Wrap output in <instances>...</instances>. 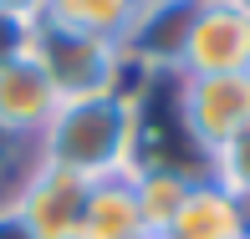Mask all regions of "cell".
<instances>
[{
  "label": "cell",
  "instance_id": "obj_4",
  "mask_svg": "<svg viewBox=\"0 0 250 239\" xmlns=\"http://www.w3.org/2000/svg\"><path fill=\"white\" fill-rule=\"evenodd\" d=\"M87 178L62 173L51 163H36L31 158L21 168V178L10 184L5 203L21 219V229L31 239H77V224H82V203H87Z\"/></svg>",
  "mask_w": 250,
  "mask_h": 239
},
{
  "label": "cell",
  "instance_id": "obj_8",
  "mask_svg": "<svg viewBox=\"0 0 250 239\" xmlns=\"http://www.w3.org/2000/svg\"><path fill=\"white\" fill-rule=\"evenodd\" d=\"M204 173V168H184L179 158H138L133 168V199H138V214H143V229L148 234H164L168 219L179 214L189 184Z\"/></svg>",
  "mask_w": 250,
  "mask_h": 239
},
{
  "label": "cell",
  "instance_id": "obj_11",
  "mask_svg": "<svg viewBox=\"0 0 250 239\" xmlns=\"http://www.w3.org/2000/svg\"><path fill=\"white\" fill-rule=\"evenodd\" d=\"M204 173L214 178L220 188H230L235 199L250 209V128L235 132L230 143H220L209 158H204Z\"/></svg>",
  "mask_w": 250,
  "mask_h": 239
},
{
  "label": "cell",
  "instance_id": "obj_7",
  "mask_svg": "<svg viewBox=\"0 0 250 239\" xmlns=\"http://www.w3.org/2000/svg\"><path fill=\"white\" fill-rule=\"evenodd\" d=\"M245 229H250V209L230 188H220L209 173H199L179 203V214L168 219L164 239H240Z\"/></svg>",
  "mask_w": 250,
  "mask_h": 239
},
{
  "label": "cell",
  "instance_id": "obj_2",
  "mask_svg": "<svg viewBox=\"0 0 250 239\" xmlns=\"http://www.w3.org/2000/svg\"><path fill=\"white\" fill-rule=\"evenodd\" d=\"M26 46L41 61V72L51 76V87L66 97H97V92H118L133 87L138 72L128 66V51L107 36H87V31H66L51 20H36L26 31Z\"/></svg>",
  "mask_w": 250,
  "mask_h": 239
},
{
  "label": "cell",
  "instance_id": "obj_14",
  "mask_svg": "<svg viewBox=\"0 0 250 239\" xmlns=\"http://www.w3.org/2000/svg\"><path fill=\"white\" fill-rule=\"evenodd\" d=\"M0 239H31L26 229H21V219L10 214V203H5V199H0Z\"/></svg>",
  "mask_w": 250,
  "mask_h": 239
},
{
  "label": "cell",
  "instance_id": "obj_18",
  "mask_svg": "<svg viewBox=\"0 0 250 239\" xmlns=\"http://www.w3.org/2000/svg\"><path fill=\"white\" fill-rule=\"evenodd\" d=\"M240 239H250V229H245V234H240Z\"/></svg>",
  "mask_w": 250,
  "mask_h": 239
},
{
  "label": "cell",
  "instance_id": "obj_15",
  "mask_svg": "<svg viewBox=\"0 0 250 239\" xmlns=\"http://www.w3.org/2000/svg\"><path fill=\"white\" fill-rule=\"evenodd\" d=\"M194 10H209V5H235V0H189Z\"/></svg>",
  "mask_w": 250,
  "mask_h": 239
},
{
  "label": "cell",
  "instance_id": "obj_3",
  "mask_svg": "<svg viewBox=\"0 0 250 239\" xmlns=\"http://www.w3.org/2000/svg\"><path fill=\"white\" fill-rule=\"evenodd\" d=\"M168 107L184 147L199 158L250 128V76H168Z\"/></svg>",
  "mask_w": 250,
  "mask_h": 239
},
{
  "label": "cell",
  "instance_id": "obj_16",
  "mask_svg": "<svg viewBox=\"0 0 250 239\" xmlns=\"http://www.w3.org/2000/svg\"><path fill=\"white\" fill-rule=\"evenodd\" d=\"M235 10H240V16H245V20H250V0H235Z\"/></svg>",
  "mask_w": 250,
  "mask_h": 239
},
{
  "label": "cell",
  "instance_id": "obj_12",
  "mask_svg": "<svg viewBox=\"0 0 250 239\" xmlns=\"http://www.w3.org/2000/svg\"><path fill=\"white\" fill-rule=\"evenodd\" d=\"M31 163V147H21V143H10V138H0V199L10 193V184L21 178V168Z\"/></svg>",
  "mask_w": 250,
  "mask_h": 239
},
{
  "label": "cell",
  "instance_id": "obj_5",
  "mask_svg": "<svg viewBox=\"0 0 250 239\" xmlns=\"http://www.w3.org/2000/svg\"><path fill=\"white\" fill-rule=\"evenodd\" d=\"M174 76H250V20L235 5L194 10Z\"/></svg>",
  "mask_w": 250,
  "mask_h": 239
},
{
  "label": "cell",
  "instance_id": "obj_13",
  "mask_svg": "<svg viewBox=\"0 0 250 239\" xmlns=\"http://www.w3.org/2000/svg\"><path fill=\"white\" fill-rule=\"evenodd\" d=\"M46 0H0V20L5 26H36Z\"/></svg>",
  "mask_w": 250,
  "mask_h": 239
},
{
  "label": "cell",
  "instance_id": "obj_10",
  "mask_svg": "<svg viewBox=\"0 0 250 239\" xmlns=\"http://www.w3.org/2000/svg\"><path fill=\"white\" fill-rule=\"evenodd\" d=\"M138 10H143V0H46L41 20L66 26V31H87V36H107L123 46Z\"/></svg>",
  "mask_w": 250,
  "mask_h": 239
},
{
  "label": "cell",
  "instance_id": "obj_6",
  "mask_svg": "<svg viewBox=\"0 0 250 239\" xmlns=\"http://www.w3.org/2000/svg\"><path fill=\"white\" fill-rule=\"evenodd\" d=\"M62 107V92L51 87V76L41 72V61L31 46L0 61V138L31 147L41 138V128L51 122V112Z\"/></svg>",
  "mask_w": 250,
  "mask_h": 239
},
{
  "label": "cell",
  "instance_id": "obj_17",
  "mask_svg": "<svg viewBox=\"0 0 250 239\" xmlns=\"http://www.w3.org/2000/svg\"><path fill=\"white\" fill-rule=\"evenodd\" d=\"M138 239H164V234H148V229H143V234H138Z\"/></svg>",
  "mask_w": 250,
  "mask_h": 239
},
{
  "label": "cell",
  "instance_id": "obj_9",
  "mask_svg": "<svg viewBox=\"0 0 250 239\" xmlns=\"http://www.w3.org/2000/svg\"><path fill=\"white\" fill-rule=\"evenodd\" d=\"M143 234V214L138 199H133V178H97L87 188L82 203V224H77V239H138Z\"/></svg>",
  "mask_w": 250,
  "mask_h": 239
},
{
  "label": "cell",
  "instance_id": "obj_1",
  "mask_svg": "<svg viewBox=\"0 0 250 239\" xmlns=\"http://www.w3.org/2000/svg\"><path fill=\"white\" fill-rule=\"evenodd\" d=\"M143 87L148 82L97 92V97H66L41 128V138L31 143V158L62 168V173H77L87 184L133 173L143 158V128H148Z\"/></svg>",
  "mask_w": 250,
  "mask_h": 239
}]
</instances>
